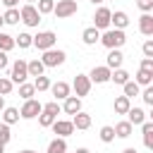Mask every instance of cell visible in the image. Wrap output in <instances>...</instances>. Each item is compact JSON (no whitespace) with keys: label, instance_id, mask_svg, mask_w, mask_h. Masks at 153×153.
Instances as JSON below:
<instances>
[{"label":"cell","instance_id":"obj_1","mask_svg":"<svg viewBox=\"0 0 153 153\" xmlns=\"http://www.w3.org/2000/svg\"><path fill=\"white\" fill-rule=\"evenodd\" d=\"M100 43L108 48V50H112V48H122L124 43H127V33H124V29H105L103 33H100Z\"/></svg>","mask_w":153,"mask_h":153},{"label":"cell","instance_id":"obj_2","mask_svg":"<svg viewBox=\"0 0 153 153\" xmlns=\"http://www.w3.org/2000/svg\"><path fill=\"white\" fill-rule=\"evenodd\" d=\"M19 19H22L29 29H33V26H38V24H41V12L36 10V5L24 2V5H22V10H19Z\"/></svg>","mask_w":153,"mask_h":153},{"label":"cell","instance_id":"obj_3","mask_svg":"<svg viewBox=\"0 0 153 153\" xmlns=\"http://www.w3.org/2000/svg\"><path fill=\"white\" fill-rule=\"evenodd\" d=\"M76 12H79L76 0H57V2H55V7H53V14H55L57 19H67V17L76 14Z\"/></svg>","mask_w":153,"mask_h":153},{"label":"cell","instance_id":"obj_4","mask_svg":"<svg viewBox=\"0 0 153 153\" xmlns=\"http://www.w3.org/2000/svg\"><path fill=\"white\" fill-rule=\"evenodd\" d=\"M65 60H67V53L65 50H57V48L43 50V57H41V62L45 67H60V65H65Z\"/></svg>","mask_w":153,"mask_h":153},{"label":"cell","instance_id":"obj_5","mask_svg":"<svg viewBox=\"0 0 153 153\" xmlns=\"http://www.w3.org/2000/svg\"><path fill=\"white\" fill-rule=\"evenodd\" d=\"M55 43H57L55 31H38V33L33 36V43H31V45H36V48L43 53V50H48V48H55Z\"/></svg>","mask_w":153,"mask_h":153},{"label":"cell","instance_id":"obj_6","mask_svg":"<svg viewBox=\"0 0 153 153\" xmlns=\"http://www.w3.org/2000/svg\"><path fill=\"white\" fill-rule=\"evenodd\" d=\"M10 79H12V84H24L26 79H29V72H26V60H14L12 62V67H10Z\"/></svg>","mask_w":153,"mask_h":153},{"label":"cell","instance_id":"obj_7","mask_svg":"<svg viewBox=\"0 0 153 153\" xmlns=\"http://www.w3.org/2000/svg\"><path fill=\"white\" fill-rule=\"evenodd\" d=\"M41 110H43V103H38L36 98H29V100H24V105H22V110H19V117L33 120V117L41 115Z\"/></svg>","mask_w":153,"mask_h":153},{"label":"cell","instance_id":"obj_8","mask_svg":"<svg viewBox=\"0 0 153 153\" xmlns=\"http://www.w3.org/2000/svg\"><path fill=\"white\" fill-rule=\"evenodd\" d=\"M72 88H74V93H76L79 98L88 96V91H91V79H88V74H76L74 81H72Z\"/></svg>","mask_w":153,"mask_h":153},{"label":"cell","instance_id":"obj_9","mask_svg":"<svg viewBox=\"0 0 153 153\" xmlns=\"http://www.w3.org/2000/svg\"><path fill=\"white\" fill-rule=\"evenodd\" d=\"M110 10L108 7H98L96 10V14H93V26L98 29V31H105V29H110Z\"/></svg>","mask_w":153,"mask_h":153},{"label":"cell","instance_id":"obj_10","mask_svg":"<svg viewBox=\"0 0 153 153\" xmlns=\"http://www.w3.org/2000/svg\"><path fill=\"white\" fill-rule=\"evenodd\" d=\"M110 67H105V65H100V67H93L91 69V74H88V79H91V84H108L110 81Z\"/></svg>","mask_w":153,"mask_h":153},{"label":"cell","instance_id":"obj_11","mask_svg":"<svg viewBox=\"0 0 153 153\" xmlns=\"http://www.w3.org/2000/svg\"><path fill=\"white\" fill-rule=\"evenodd\" d=\"M50 127H53V131H55L57 136H62V139H67V136L74 134V124H72V120H55Z\"/></svg>","mask_w":153,"mask_h":153},{"label":"cell","instance_id":"obj_12","mask_svg":"<svg viewBox=\"0 0 153 153\" xmlns=\"http://www.w3.org/2000/svg\"><path fill=\"white\" fill-rule=\"evenodd\" d=\"M48 91L53 93V98H55V100H65V98L69 96L72 86H69L67 81H55V84H50V88H48Z\"/></svg>","mask_w":153,"mask_h":153},{"label":"cell","instance_id":"obj_13","mask_svg":"<svg viewBox=\"0 0 153 153\" xmlns=\"http://www.w3.org/2000/svg\"><path fill=\"white\" fill-rule=\"evenodd\" d=\"M110 26H112V29H127V26H129L127 12H122V10L112 12V14H110Z\"/></svg>","mask_w":153,"mask_h":153},{"label":"cell","instance_id":"obj_14","mask_svg":"<svg viewBox=\"0 0 153 153\" xmlns=\"http://www.w3.org/2000/svg\"><path fill=\"white\" fill-rule=\"evenodd\" d=\"M139 31L143 36H153V14L151 12H143L139 17Z\"/></svg>","mask_w":153,"mask_h":153},{"label":"cell","instance_id":"obj_15","mask_svg":"<svg viewBox=\"0 0 153 153\" xmlns=\"http://www.w3.org/2000/svg\"><path fill=\"white\" fill-rule=\"evenodd\" d=\"M122 62H124V55H122V50H120V48H112V50L108 53L105 67H110V69H117V67H122Z\"/></svg>","mask_w":153,"mask_h":153},{"label":"cell","instance_id":"obj_16","mask_svg":"<svg viewBox=\"0 0 153 153\" xmlns=\"http://www.w3.org/2000/svg\"><path fill=\"white\" fill-rule=\"evenodd\" d=\"M62 110H65L67 115L79 112V110H81V98H79V96H67L65 103H62Z\"/></svg>","mask_w":153,"mask_h":153},{"label":"cell","instance_id":"obj_17","mask_svg":"<svg viewBox=\"0 0 153 153\" xmlns=\"http://www.w3.org/2000/svg\"><path fill=\"white\" fill-rule=\"evenodd\" d=\"M72 124H74V129H88L91 127V115H86L84 110H79V112L72 115Z\"/></svg>","mask_w":153,"mask_h":153},{"label":"cell","instance_id":"obj_18","mask_svg":"<svg viewBox=\"0 0 153 153\" xmlns=\"http://www.w3.org/2000/svg\"><path fill=\"white\" fill-rule=\"evenodd\" d=\"M127 122H129V124H143V122H146L143 108H129V110H127Z\"/></svg>","mask_w":153,"mask_h":153},{"label":"cell","instance_id":"obj_19","mask_svg":"<svg viewBox=\"0 0 153 153\" xmlns=\"http://www.w3.org/2000/svg\"><path fill=\"white\" fill-rule=\"evenodd\" d=\"M112 129H115V136H117V139H129L131 131H134V124H129L127 120H122V122H117Z\"/></svg>","mask_w":153,"mask_h":153},{"label":"cell","instance_id":"obj_20","mask_svg":"<svg viewBox=\"0 0 153 153\" xmlns=\"http://www.w3.org/2000/svg\"><path fill=\"white\" fill-rule=\"evenodd\" d=\"M81 41H84L86 45H96V43L100 41V31H98L96 26H88V29H84V33H81Z\"/></svg>","mask_w":153,"mask_h":153},{"label":"cell","instance_id":"obj_21","mask_svg":"<svg viewBox=\"0 0 153 153\" xmlns=\"http://www.w3.org/2000/svg\"><path fill=\"white\" fill-rule=\"evenodd\" d=\"M43 69H45V65L41 62V57H33V60L26 62V72H29V76H38V74H43Z\"/></svg>","mask_w":153,"mask_h":153},{"label":"cell","instance_id":"obj_22","mask_svg":"<svg viewBox=\"0 0 153 153\" xmlns=\"http://www.w3.org/2000/svg\"><path fill=\"white\" fill-rule=\"evenodd\" d=\"M112 108H115V112H117V115H127V110L131 108V98H127V96H117Z\"/></svg>","mask_w":153,"mask_h":153},{"label":"cell","instance_id":"obj_23","mask_svg":"<svg viewBox=\"0 0 153 153\" xmlns=\"http://www.w3.org/2000/svg\"><path fill=\"white\" fill-rule=\"evenodd\" d=\"M141 134H143V146L146 148H153V122H143L141 124Z\"/></svg>","mask_w":153,"mask_h":153},{"label":"cell","instance_id":"obj_24","mask_svg":"<svg viewBox=\"0 0 153 153\" xmlns=\"http://www.w3.org/2000/svg\"><path fill=\"white\" fill-rule=\"evenodd\" d=\"M48 153H67V139L55 136V139L48 143Z\"/></svg>","mask_w":153,"mask_h":153},{"label":"cell","instance_id":"obj_25","mask_svg":"<svg viewBox=\"0 0 153 153\" xmlns=\"http://www.w3.org/2000/svg\"><path fill=\"white\" fill-rule=\"evenodd\" d=\"M139 86H151L153 84V72H148V69H141L139 67V72H136V79H134Z\"/></svg>","mask_w":153,"mask_h":153},{"label":"cell","instance_id":"obj_26","mask_svg":"<svg viewBox=\"0 0 153 153\" xmlns=\"http://www.w3.org/2000/svg\"><path fill=\"white\" fill-rule=\"evenodd\" d=\"M31 43H33V36H31V33H26V31H22L19 36H14V45H19L22 50L31 48Z\"/></svg>","mask_w":153,"mask_h":153},{"label":"cell","instance_id":"obj_27","mask_svg":"<svg viewBox=\"0 0 153 153\" xmlns=\"http://www.w3.org/2000/svg\"><path fill=\"white\" fill-rule=\"evenodd\" d=\"M110 81H115V84H124V81H129V72L127 69H122V67H117V69H112L110 72Z\"/></svg>","mask_w":153,"mask_h":153},{"label":"cell","instance_id":"obj_28","mask_svg":"<svg viewBox=\"0 0 153 153\" xmlns=\"http://www.w3.org/2000/svg\"><path fill=\"white\" fill-rule=\"evenodd\" d=\"M2 122H5V124L19 122V110H17V108H2Z\"/></svg>","mask_w":153,"mask_h":153},{"label":"cell","instance_id":"obj_29","mask_svg":"<svg viewBox=\"0 0 153 153\" xmlns=\"http://www.w3.org/2000/svg\"><path fill=\"white\" fill-rule=\"evenodd\" d=\"M50 84H53V81H50L45 74H38V76H33V88H36L38 93H41V91H48V88H50Z\"/></svg>","mask_w":153,"mask_h":153},{"label":"cell","instance_id":"obj_30","mask_svg":"<svg viewBox=\"0 0 153 153\" xmlns=\"http://www.w3.org/2000/svg\"><path fill=\"white\" fill-rule=\"evenodd\" d=\"M122 88H124V96H127V98H134V96H139V93H141V86H139L136 81H131V79H129V81H124V84H122Z\"/></svg>","mask_w":153,"mask_h":153},{"label":"cell","instance_id":"obj_31","mask_svg":"<svg viewBox=\"0 0 153 153\" xmlns=\"http://www.w3.org/2000/svg\"><path fill=\"white\" fill-rule=\"evenodd\" d=\"M12 48H14V36L0 31V50H2V53H10Z\"/></svg>","mask_w":153,"mask_h":153},{"label":"cell","instance_id":"obj_32","mask_svg":"<svg viewBox=\"0 0 153 153\" xmlns=\"http://www.w3.org/2000/svg\"><path fill=\"white\" fill-rule=\"evenodd\" d=\"M2 19H5V24H19L22 19H19V7H10L5 14H2Z\"/></svg>","mask_w":153,"mask_h":153},{"label":"cell","instance_id":"obj_33","mask_svg":"<svg viewBox=\"0 0 153 153\" xmlns=\"http://www.w3.org/2000/svg\"><path fill=\"white\" fill-rule=\"evenodd\" d=\"M38 5H36V10L41 12V17L43 14H53V7H55V0H36Z\"/></svg>","mask_w":153,"mask_h":153},{"label":"cell","instance_id":"obj_34","mask_svg":"<svg viewBox=\"0 0 153 153\" xmlns=\"http://www.w3.org/2000/svg\"><path fill=\"white\" fill-rule=\"evenodd\" d=\"M33 93H36V88H33V84H29V81H24V84H19V96H22L24 100H29V98H33Z\"/></svg>","mask_w":153,"mask_h":153},{"label":"cell","instance_id":"obj_35","mask_svg":"<svg viewBox=\"0 0 153 153\" xmlns=\"http://www.w3.org/2000/svg\"><path fill=\"white\" fill-rule=\"evenodd\" d=\"M100 141H103V143H112V141H115V129H112L110 124L100 127Z\"/></svg>","mask_w":153,"mask_h":153},{"label":"cell","instance_id":"obj_36","mask_svg":"<svg viewBox=\"0 0 153 153\" xmlns=\"http://www.w3.org/2000/svg\"><path fill=\"white\" fill-rule=\"evenodd\" d=\"M12 88H14L12 79H5V76H0V96H10V93H12Z\"/></svg>","mask_w":153,"mask_h":153},{"label":"cell","instance_id":"obj_37","mask_svg":"<svg viewBox=\"0 0 153 153\" xmlns=\"http://www.w3.org/2000/svg\"><path fill=\"white\" fill-rule=\"evenodd\" d=\"M55 120H57V117L50 115V112H45V110H41V115H38V124H41V127H50Z\"/></svg>","mask_w":153,"mask_h":153},{"label":"cell","instance_id":"obj_38","mask_svg":"<svg viewBox=\"0 0 153 153\" xmlns=\"http://www.w3.org/2000/svg\"><path fill=\"white\" fill-rule=\"evenodd\" d=\"M10 139H12V131H10V124H5V122H0V143H10Z\"/></svg>","mask_w":153,"mask_h":153},{"label":"cell","instance_id":"obj_39","mask_svg":"<svg viewBox=\"0 0 153 153\" xmlns=\"http://www.w3.org/2000/svg\"><path fill=\"white\" fill-rule=\"evenodd\" d=\"M43 110H45V112H50V115H55V117H57V115H60V110H62V105H60V103H57V100H50V103H45V105H43Z\"/></svg>","mask_w":153,"mask_h":153},{"label":"cell","instance_id":"obj_40","mask_svg":"<svg viewBox=\"0 0 153 153\" xmlns=\"http://www.w3.org/2000/svg\"><path fill=\"white\" fill-rule=\"evenodd\" d=\"M141 50H143V57H153V41H151V38H146V41H143V45H141Z\"/></svg>","mask_w":153,"mask_h":153},{"label":"cell","instance_id":"obj_41","mask_svg":"<svg viewBox=\"0 0 153 153\" xmlns=\"http://www.w3.org/2000/svg\"><path fill=\"white\" fill-rule=\"evenodd\" d=\"M141 98H143V103H146V105H153V86H146V88H143V93H141Z\"/></svg>","mask_w":153,"mask_h":153},{"label":"cell","instance_id":"obj_42","mask_svg":"<svg viewBox=\"0 0 153 153\" xmlns=\"http://www.w3.org/2000/svg\"><path fill=\"white\" fill-rule=\"evenodd\" d=\"M136 5H139L141 12H151L153 10V0H136Z\"/></svg>","mask_w":153,"mask_h":153},{"label":"cell","instance_id":"obj_43","mask_svg":"<svg viewBox=\"0 0 153 153\" xmlns=\"http://www.w3.org/2000/svg\"><path fill=\"white\" fill-rule=\"evenodd\" d=\"M141 69L153 72V57H143V60H141Z\"/></svg>","mask_w":153,"mask_h":153},{"label":"cell","instance_id":"obj_44","mask_svg":"<svg viewBox=\"0 0 153 153\" xmlns=\"http://www.w3.org/2000/svg\"><path fill=\"white\" fill-rule=\"evenodd\" d=\"M7 67H10V57H7V53L0 50V69H7Z\"/></svg>","mask_w":153,"mask_h":153},{"label":"cell","instance_id":"obj_45","mask_svg":"<svg viewBox=\"0 0 153 153\" xmlns=\"http://www.w3.org/2000/svg\"><path fill=\"white\" fill-rule=\"evenodd\" d=\"M2 5L10 10V7H17V5H19V0H2Z\"/></svg>","mask_w":153,"mask_h":153},{"label":"cell","instance_id":"obj_46","mask_svg":"<svg viewBox=\"0 0 153 153\" xmlns=\"http://www.w3.org/2000/svg\"><path fill=\"white\" fill-rule=\"evenodd\" d=\"M122 153H139V151H136V148H124Z\"/></svg>","mask_w":153,"mask_h":153},{"label":"cell","instance_id":"obj_47","mask_svg":"<svg viewBox=\"0 0 153 153\" xmlns=\"http://www.w3.org/2000/svg\"><path fill=\"white\" fill-rule=\"evenodd\" d=\"M2 108H5V96H0V112H2Z\"/></svg>","mask_w":153,"mask_h":153},{"label":"cell","instance_id":"obj_48","mask_svg":"<svg viewBox=\"0 0 153 153\" xmlns=\"http://www.w3.org/2000/svg\"><path fill=\"white\" fill-rule=\"evenodd\" d=\"M76 153H91L88 148H76Z\"/></svg>","mask_w":153,"mask_h":153},{"label":"cell","instance_id":"obj_49","mask_svg":"<svg viewBox=\"0 0 153 153\" xmlns=\"http://www.w3.org/2000/svg\"><path fill=\"white\" fill-rule=\"evenodd\" d=\"M19 153H36V151H31V148H24V151H19Z\"/></svg>","mask_w":153,"mask_h":153},{"label":"cell","instance_id":"obj_50","mask_svg":"<svg viewBox=\"0 0 153 153\" xmlns=\"http://www.w3.org/2000/svg\"><path fill=\"white\" fill-rule=\"evenodd\" d=\"M91 2H93V5H100V2H105V0H91Z\"/></svg>","mask_w":153,"mask_h":153},{"label":"cell","instance_id":"obj_51","mask_svg":"<svg viewBox=\"0 0 153 153\" xmlns=\"http://www.w3.org/2000/svg\"><path fill=\"white\" fill-rule=\"evenodd\" d=\"M0 153H5V143H0Z\"/></svg>","mask_w":153,"mask_h":153},{"label":"cell","instance_id":"obj_52","mask_svg":"<svg viewBox=\"0 0 153 153\" xmlns=\"http://www.w3.org/2000/svg\"><path fill=\"white\" fill-rule=\"evenodd\" d=\"M2 24H5V19H2V14H0V29H2Z\"/></svg>","mask_w":153,"mask_h":153},{"label":"cell","instance_id":"obj_53","mask_svg":"<svg viewBox=\"0 0 153 153\" xmlns=\"http://www.w3.org/2000/svg\"><path fill=\"white\" fill-rule=\"evenodd\" d=\"M24 2H29V5H33V2H36V0H24Z\"/></svg>","mask_w":153,"mask_h":153}]
</instances>
